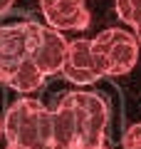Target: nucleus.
<instances>
[{"instance_id": "f257e3e1", "label": "nucleus", "mask_w": 141, "mask_h": 149, "mask_svg": "<svg viewBox=\"0 0 141 149\" xmlns=\"http://www.w3.org/2000/svg\"><path fill=\"white\" fill-rule=\"evenodd\" d=\"M109 104L99 92H67L52 109L55 147L94 149L106 142Z\"/></svg>"}, {"instance_id": "f03ea898", "label": "nucleus", "mask_w": 141, "mask_h": 149, "mask_svg": "<svg viewBox=\"0 0 141 149\" xmlns=\"http://www.w3.org/2000/svg\"><path fill=\"white\" fill-rule=\"evenodd\" d=\"M3 137L8 144L47 149L52 142V112L35 97H20L3 117Z\"/></svg>"}, {"instance_id": "7ed1b4c3", "label": "nucleus", "mask_w": 141, "mask_h": 149, "mask_svg": "<svg viewBox=\"0 0 141 149\" xmlns=\"http://www.w3.org/2000/svg\"><path fill=\"white\" fill-rule=\"evenodd\" d=\"M92 55L102 77H121L129 74L139 60V40L129 30L109 27L92 37Z\"/></svg>"}, {"instance_id": "20e7f679", "label": "nucleus", "mask_w": 141, "mask_h": 149, "mask_svg": "<svg viewBox=\"0 0 141 149\" xmlns=\"http://www.w3.org/2000/svg\"><path fill=\"white\" fill-rule=\"evenodd\" d=\"M40 30L42 25L32 20L0 25V80L25 60H32L35 45L40 40Z\"/></svg>"}, {"instance_id": "39448f33", "label": "nucleus", "mask_w": 141, "mask_h": 149, "mask_svg": "<svg viewBox=\"0 0 141 149\" xmlns=\"http://www.w3.org/2000/svg\"><path fill=\"white\" fill-rule=\"evenodd\" d=\"M59 74H64L69 82L74 85H92L102 77L99 67H97V60L92 55V40H84L77 37L72 42H67V52H64V62Z\"/></svg>"}, {"instance_id": "423d86ee", "label": "nucleus", "mask_w": 141, "mask_h": 149, "mask_svg": "<svg viewBox=\"0 0 141 149\" xmlns=\"http://www.w3.org/2000/svg\"><path fill=\"white\" fill-rule=\"evenodd\" d=\"M40 10L45 15L47 27L64 32V30H87L89 10L84 0H40Z\"/></svg>"}, {"instance_id": "0eeeda50", "label": "nucleus", "mask_w": 141, "mask_h": 149, "mask_svg": "<svg viewBox=\"0 0 141 149\" xmlns=\"http://www.w3.org/2000/svg\"><path fill=\"white\" fill-rule=\"evenodd\" d=\"M64 52H67V40L59 30L55 27L42 25L40 30V40L35 45V52H32V62L40 67V72L45 77L50 74H59L64 62Z\"/></svg>"}, {"instance_id": "6e6552de", "label": "nucleus", "mask_w": 141, "mask_h": 149, "mask_svg": "<svg viewBox=\"0 0 141 149\" xmlns=\"http://www.w3.org/2000/svg\"><path fill=\"white\" fill-rule=\"evenodd\" d=\"M0 82H5L8 87H12V90L20 92V95H30V92H35V90L42 87L45 74L40 72V67H37L32 60H25V62L17 65L10 74H5Z\"/></svg>"}, {"instance_id": "1a4fd4ad", "label": "nucleus", "mask_w": 141, "mask_h": 149, "mask_svg": "<svg viewBox=\"0 0 141 149\" xmlns=\"http://www.w3.org/2000/svg\"><path fill=\"white\" fill-rule=\"evenodd\" d=\"M114 8H116V15H119L126 25L136 27L141 22V0H116Z\"/></svg>"}, {"instance_id": "9d476101", "label": "nucleus", "mask_w": 141, "mask_h": 149, "mask_svg": "<svg viewBox=\"0 0 141 149\" xmlns=\"http://www.w3.org/2000/svg\"><path fill=\"white\" fill-rule=\"evenodd\" d=\"M121 147L124 149H141V122L131 124L121 137Z\"/></svg>"}, {"instance_id": "9b49d317", "label": "nucleus", "mask_w": 141, "mask_h": 149, "mask_svg": "<svg viewBox=\"0 0 141 149\" xmlns=\"http://www.w3.org/2000/svg\"><path fill=\"white\" fill-rule=\"evenodd\" d=\"M12 3H15V0H0V15H5V13L12 8Z\"/></svg>"}, {"instance_id": "f8f14e48", "label": "nucleus", "mask_w": 141, "mask_h": 149, "mask_svg": "<svg viewBox=\"0 0 141 149\" xmlns=\"http://www.w3.org/2000/svg\"><path fill=\"white\" fill-rule=\"evenodd\" d=\"M134 35H136V40H139V45H141V22L134 27Z\"/></svg>"}, {"instance_id": "ddd939ff", "label": "nucleus", "mask_w": 141, "mask_h": 149, "mask_svg": "<svg viewBox=\"0 0 141 149\" xmlns=\"http://www.w3.org/2000/svg\"><path fill=\"white\" fill-rule=\"evenodd\" d=\"M47 149H82V147H55V144H50Z\"/></svg>"}, {"instance_id": "4468645a", "label": "nucleus", "mask_w": 141, "mask_h": 149, "mask_svg": "<svg viewBox=\"0 0 141 149\" xmlns=\"http://www.w3.org/2000/svg\"><path fill=\"white\" fill-rule=\"evenodd\" d=\"M5 149H30V147H20V144H8Z\"/></svg>"}, {"instance_id": "2eb2a0df", "label": "nucleus", "mask_w": 141, "mask_h": 149, "mask_svg": "<svg viewBox=\"0 0 141 149\" xmlns=\"http://www.w3.org/2000/svg\"><path fill=\"white\" fill-rule=\"evenodd\" d=\"M94 149H109V147H106V142H104V144H99V147H94Z\"/></svg>"}, {"instance_id": "dca6fc26", "label": "nucleus", "mask_w": 141, "mask_h": 149, "mask_svg": "<svg viewBox=\"0 0 141 149\" xmlns=\"http://www.w3.org/2000/svg\"><path fill=\"white\" fill-rule=\"evenodd\" d=\"M0 137H3V117H0Z\"/></svg>"}]
</instances>
